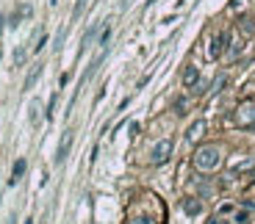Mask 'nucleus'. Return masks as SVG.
Returning a JSON list of instances; mask_svg holds the SVG:
<instances>
[{"label":"nucleus","instance_id":"6e6552de","mask_svg":"<svg viewBox=\"0 0 255 224\" xmlns=\"http://www.w3.org/2000/svg\"><path fill=\"white\" fill-rule=\"evenodd\" d=\"M42 70H44L42 64H34V67H31V72H28V75H25V89H34V83H36V80H39V75H42Z\"/></svg>","mask_w":255,"mask_h":224},{"label":"nucleus","instance_id":"dca6fc26","mask_svg":"<svg viewBox=\"0 0 255 224\" xmlns=\"http://www.w3.org/2000/svg\"><path fill=\"white\" fill-rule=\"evenodd\" d=\"M247 222H250V213H247V210L236 213V224H247Z\"/></svg>","mask_w":255,"mask_h":224},{"label":"nucleus","instance_id":"0eeeda50","mask_svg":"<svg viewBox=\"0 0 255 224\" xmlns=\"http://www.w3.org/2000/svg\"><path fill=\"white\" fill-rule=\"evenodd\" d=\"M25 169H28V163H25V158H20V161H14V169H11V177H8V183L14 186V183H20V177L25 175Z\"/></svg>","mask_w":255,"mask_h":224},{"label":"nucleus","instance_id":"5701e85b","mask_svg":"<svg viewBox=\"0 0 255 224\" xmlns=\"http://www.w3.org/2000/svg\"><path fill=\"white\" fill-rule=\"evenodd\" d=\"M8 224H17V216H11V219H8Z\"/></svg>","mask_w":255,"mask_h":224},{"label":"nucleus","instance_id":"aec40b11","mask_svg":"<svg viewBox=\"0 0 255 224\" xmlns=\"http://www.w3.org/2000/svg\"><path fill=\"white\" fill-rule=\"evenodd\" d=\"M53 108H56V94H53V97H50V103H47V119L53 116Z\"/></svg>","mask_w":255,"mask_h":224},{"label":"nucleus","instance_id":"9b49d317","mask_svg":"<svg viewBox=\"0 0 255 224\" xmlns=\"http://www.w3.org/2000/svg\"><path fill=\"white\" fill-rule=\"evenodd\" d=\"M97 28H100V22H97V25H92V28H89V34L84 36V44H81V53H84V50L89 47V44H92V39H94V34H97Z\"/></svg>","mask_w":255,"mask_h":224},{"label":"nucleus","instance_id":"f3484780","mask_svg":"<svg viewBox=\"0 0 255 224\" xmlns=\"http://www.w3.org/2000/svg\"><path fill=\"white\" fill-rule=\"evenodd\" d=\"M44 44H47V36H39V39H36V44H34V53H39Z\"/></svg>","mask_w":255,"mask_h":224},{"label":"nucleus","instance_id":"412c9836","mask_svg":"<svg viewBox=\"0 0 255 224\" xmlns=\"http://www.w3.org/2000/svg\"><path fill=\"white\" fill-rule=\"evenodd\" d=\"M183 108H186V103H183V100H177V103H175V111H177V113H186Z\"/></svg>","mask_w":255,"mask_h":224},{"label":"nucleus","instance_id":"f8f14e48","mask_svg":"<svg viewBox=\"0 0 255 224\" xmlns=\"http://www.w3.org/2000/svg\"><path fill=\"white\" fill-rule=\"evenodd\" d=\"M86 3H89V0H78V3H75V8H72V20H78V17L84 14V8H86Z\"/></svg>","mask_w":255,"mask_h":224},{"label":"nucleus","instance_id":"39448f33","mask_svg":"<svg viewBox=\"0 0 255 224\" xmlns=\"http://www.w3.org/2000/svg\"><path fill=\"white\" fill-rule=\"evenodd\" d=\"M197 83H200V70H197V67H186V72H183V86H186V89H194Z\"/></svg>","mask_w":255,"mask_h":224},{"label":"nucleus","instance_id":"7ed1b4c3","mask_svg":"<svg viewBox=\"0 0 255 224\" xmlns=\"http://www.w3.org/2000/svg\"><path fill=\"white\" fill-rule=\"evenodd\" d=\"M72 139H75V133H72V130H67V133H64V139H61V144H58L56 163H64V161H67V155H70V149H72Z\"/></svg>","mask_w":255,"mask_h":224},{"label":"nucleus","instance_id":"f03ea898","mask_svg":"<svg viewBox=\"0 0 255 224\" xmlns=\"http://www.w3.org/2000/svg\"><path fill=\"white\" fill-rule=\"evenodd\" d=\"M170 155H172V141H170V139H164V141H158L156 147H153V155H150V161L156 163V166H161V163L170 161Z\"/></svg>","mask_w":255,"mask_h":224},{"label":"nucleus","instance_id":"4468645a","mask_svg":"<svg viewBox=\"0 0 255 224\" xmlns=\"http://www.w3.org/2000/svg\"><path fill=\"white\" fill-rule=\"evenodd\" d=\"M108 39H111V28H106L103 34H100V44H103V47H108Z\"/></svg>","mask_w":255,"mask_h":224},{"label":"nucleus","instance_id":"f257e3e1","mask_svg":"<svg viewBox=\"0 0 255 224\" xmlns=\"http://www.w3.org/2000/svg\"><path fill=\"white\" fill-rule=\"evenodd\" d=\"M219 161H222L219 147H200L197 152H194V166H197L200 172H211V169H216Z\"/></svg>","mask_w":255,"mask_h":224},{"label":"nucleus","instance_id":"9d476101","mask_svg":"<svg viewBox=\"0 0 255 224\" xmlns=\"http://www.w3.org/2000/svg\"><path fill=\"white\" fill-rule=\"evenodd\" d=\"M183 210L189 213V216H197V213H200V202H197V199H186V202H183Z\"/></svg>","mask_w":255,"mask_h":224},{"label":"nucleus","instance_id":"4be33fe9","mask_svg":"<svg viewBox=\"0 0 255 224\" xmlns=\"http://www.w3.org/2000/svg\"><path fill=\"white\" fill-rule=\"evenodd\" d=\"M3 22H6V20H3V14H0V34H3Z\"/></svg>","mask_w":255,"mask_h":224},{"label":"nucleus","instance_id":"1a4fd4ad","mask_svg":"<svg viewBox=\"0 0 255 224\" xmlns=\"http://www.w3.org/2000/svg\"><path fill=\"white\" fill-rule=\"evenodd\" d=\"M225 44H227V34H219L216 39H213V44H211V58H219L222 50H225Z\"/></svg>","mask_w":255,"mask_h":224},{"label":"nucleus","instance_id":"423d86ee","mask_svg":"<svg viewBox=\"0 0 255 224\" xmlns=\"http://www.w3.org/2000/svg\"><path fill=\"white\" fill-rule=\"evenodd\" d=\"M206 127H208L206 122H203V119H197V122H194V125L189 127V133H186V139H189L191 144H194V141H200V136L206 133Z\"/></svg>","mask_w":255,"mask_h":224},{"label":"nucleus","instance_id":"ddd939ff","mask_svg":"<svg viewBox=\"0 0 255 224\" xmlns=\"http://www.w3.org/2000/svg\"><path fill=\"white\" fill-rule=\"evenodd\" d=\"M14 61H17V67H22V64H25V47H17V53H14Z\"/></svg>","mask_w":255,"mask_h":224},{"label":"nucleus","instance_id":"6ab92c4d","mask_svg":"<svg viewBox=\"0 0 255 224\" xmlns=\"http://www.w3.org/2000/svg\"><path fill=\"white\" fill-rule=\"evenodd\" d=\"M255 28V25H250V20H247V17H244V20H241V31H244V34H250V31H253Z\"/></svg>","mask_w":255,"mask_h":224},{"label":"nucleus","instance_id":"2eb2a0df","mask_svg":"<svg viewBox=\"0 0 255 224\" xmlns=\"http://www.w3.org/2000/svg\"><path fill=\"white\" fill-rule=\"evenodd\" d=\"M36 119H39V103L34 100V103H31V122H36Z\"/></svg>","mask_w":255,"mask_h":224},{"label":"nucleus","instance_id":"b1692460","mask_svg":"<svg viewBox=\"0 0 255 224\" xmlns=\"http://www.w3.org/2000/svg\"><path fill=\"white\" fill-rule=\"evenodd\" d=\"M0 56H3V50H0Z\"/></svg>","mask_w":255,"mask_h":224},{"label":"nucleus","instance_id":"20e7f679","mask_svg":"<svg viewBox=\"0 0 255 224\" xmlns=\"http://www.w3.org/2000/svg\"><path fill=\"white\" fill-rule=\"evenodd\" d=\"M236 119H239V125H255V105H241Z\"/></svg>","mask_w":255,"mask_h":224},{"label":"nucleus","instance_id":"a211bd4d","mask_svg":"<svg viewBox=\"0 0 255 224\" xmlns=\"http://www.w3.org/2000/svg\"><path fill=\"white\" fill-rule=\"evenodd\" d=\"M222 86H225V75H219L216 80H213V89H211V91H219Z\"/></svg>","mask_w":255,"mask_h":224}]
</instances>
